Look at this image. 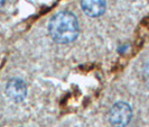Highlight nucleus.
<instances>
[{
	"label": "nucleus",
	"mask_w": 149,
	"mask_h": 127,
	"mask_svg": "<svg viewBox=\"0 0 149 127\" xmlns=\"http://www.w3.org/2000/svg\"><path fill=\"white\" fill-rule=\"evenodd\" d=\"M3 2H5V0H0V7L3 5Z\"/></svg>",
	"instance_id": "5"
},
{
	"label": "nucleus",
	"mask_w": 149,
	"mask_h": 127,
	"mask_svg": "<svg viewBox=\"0 0 149 127\" xmlns=\"http://www.w3.org/2000/svg\"><path fill=\"white\" fill-rule=\"evenodd\" d=\"M81 7L85 15L90 17H99L105 11V0H81Z\"/></svg>",
	"instance_id": "4"
},
{
	"label": "nucleus",
	"mask_w": 149,
	"mask_h": 127,
	"mask_svg": "<svg viewBox=\"0 0 149 127\" xmlns=\"http://www.w3.org/2000/svg\"><path fill=\"white\" fill-rule=\"evenodd\" d=\"M6 93L10 100L15 102L22 101L27 96L26 83L20 79H11L6 86Z\"/></svg>",
	"instance_id": "3"
},
{
	"label": "nucleus",
	"mask_w": 149,
	"mask_h": 127,
	"mask_svg": "<svg viewBox=\"0 0 149 127\" xmlns=\"http://www.w3.org/2000/svg\"><path fill=\"white\" fill-rule=\"evenodd\" d=\"M131 117H132L131 107L127 102H122V101L112 106L109 114L110 123L114 127H126L130 123Z\"/></svg>",
	"instance_id": "2"
},
{
	"label": "nucleus",
	"mask_w": 149,
	"mask_h": 127,
	"mask_svg": "<svg viewBox=\"0 0 149 127\" xmlns=\"http://www.w3.org/2000/svg\"><path fill=\"white\" fill-rule=\"evenodd\" d=\"M48 32L51 37L61 44L71 43L79 36L77 19L70 11H61L52 17L48 24Z\"/></svg>",
	"instance_id": "1"
}]
</instances>
